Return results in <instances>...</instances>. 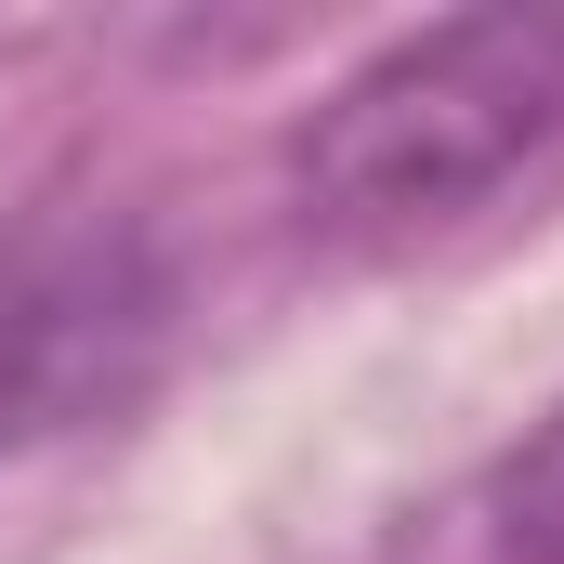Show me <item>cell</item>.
<instances>
[{"instance_id": "obj_1", "label": "cell", "mask_w": 564, "mask_h": 564, "mask_svg": "<svg viewBox=\"0 0 564 564\" xmlns=\"http://www.w3.org/2000/svg\"><path fill=\"white\" fill-rule=\"evenodd\" d=\"M564 144V13H446L381 40L289 144L302 210L328 237L408 250L473 224L486 197H512L539 158Z\"/></svg>"}, {"instance_id": "obj_2", "label": "cell", "mask_w": 564, "mask_h": 564, "mask_svg": "<svg viewBox=\"0 0 564 564\" xmlns=\"http://www.w3.org/2000/svg\"><path fill=\"white\" fill-rule=\"evenodd\" d=\"M171 355V250L144 210L53 197L0 224V459L119 421Z\"/></svg>"}, {"instance_id": "obj_3", "label": "cell", "mask_w": 564, "mask_h": 564, "mask_svg": "<svg viewBox=\"0 0 564 564\" xmlns=\"http://www.w3.org/2000/svg\"><path fill=\"white\" fill-rule=\"evenodd\" d=\"M486 564H564V408L486 486Z\"/></svg>"}]
</instances>
